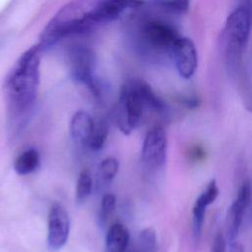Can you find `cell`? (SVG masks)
<instances>
[{
	"instance_id": "obj_1",
	"label": "cell",
	"mask_w": 252,
	"mask_h": 252,
	"mask_svg": "<svg viewBox=\"0 0 252 252\" xmlns=\"http://www.w3.org/2000/svg\"><path fill=\"white\" fill-rule=\"evenodd\" d=\"M40 54L36 46L23 53L11 70L5 94L9 116L16 123H22L30 114L39 86Z\"/></svg>"
},
{
	"instance_id": "obj_2",
	"label": "cell",
	"mask_w": 252,
	"mask_h": 252,
	"mask_svg": "<svg viewBox=\"0 0 252 252\" xmlns=\"http://www.w3.org/2000/svg\"><path fill=\"white\" fill-rule=\"evenodd\" d=\"M252 30V0H240L224 28L225 63L241 97L252 95V82L243 67V52Z\"/></svg>"
},
{
	"instance_id": "obj_3",
	"label": "cell",
	"mask_w": 252,
	"mask_h": 252,
	"mask_svg": "<svg viewBox=\"0 0 252 252\" xmlns=\"http://www.w3.org/2000/svg\"><path fill=\"white\" fill-rule=\"evenodd\" d=\"M165 109L164 102L148 84L134 81L122 90L115 114L116 124L122 133L129 135L139 126L146 111L161 114Z\"/></svg>"
},
{
	"instance_id": "obj_4",
	"label": "cell",
	"mask_w": 252,
	"mask_h": 252,
	"mask_svg": "<svg viewBox=\"0 0 252 252\" xmlns=\"http://www.w3.org/2000/svg\"><path fill=\"white\" fill-rule=\"evenodd\" d=\"M140 37L143 46L148 51L170 57L173 46L180 35L171 25L160 20H149L142 25Z\"/></svg>"
},
{
	"instance_id": "obj_5",
	"label": "cell",
	"mask_w": 252,
	"mask_h": 252,
	"mask_svg": "<svg viewBox=\"0 0 252 252\" xmlns=\"http://www.w3.org/2000/svg\"><path fill=\"white\" fill-rule=\"evenodd\" d=\"M167 138L162 127L157 125L146 135L142 147V161L150 170L161 168L166 160Z\"/></svg>"
},
{
	"instance_id": "obj_6",
	"label": "cell",
	"mask_w": 252,
	"mask_h": 252,
	"mask_svg": "<svg viewBox=\"0 0 252 252\" xmlns=\"http://www.w3.org/2000/svg\"><path fill=\"white\" fill-rule=\"evenodd\" d=\"M70 218L65 208L54 203L48 213L47 241L51 250L61 249L67 242L70 233Z\"/></svg>"
},
{
	"instance_id": "obj_7",
	"label": "cell",
	"mask_w": 252,
	"mask_h": 252,
	"mask_svg": "<svg viewBox=\"0 0 252 252\" xmlns=\"http://www.w3.org/2000/svg\"><path fill=\"white\" fill-rule=\"evenodd\" d=\"M252 200V191L249 181L240 185L237 195L230 205L226 216V238L229 242L235 241L238 236L244 214Z\"/></svg>"
},
{
	"instance_id": "obj_8",
	"label": "cell",
	"mask_w": 252,
	"mask_h": 252,
	"mask_svg": "<svg viewBox=\"0 0 252 252\" xmlns=\"http://www.w3.org/2000/svg\"><path fill=\"white\" fill-rule=\"evenodd\" d=\"M170 58L181 77L189 79L194 75L198 64V56L195 44L190 38L180 36L173 46Z\"/></svg>"
},
{
	"instance_id": "obj_9",
	"label": "cell",
	"mask_w": 252,
	"mask_h": 252,
	"mask_svg": "<svg viewBox=\"0 0 252 252\" xmlns=\"http://www.w3.org/2000/svg\"><path fill=\"white\" fill-rule=\"evenodd\" d=\"M220 194L217 181L212 179L205 190L196 199L192 209V220H193V234L195 239H198L202 233L205 215L208 206L213 204Z\"/></svg>"
},
{
	"instance_id": "obj_10",
	"label": "cell",
	"mask_w": 252,
	"mask_h": 252,
	"mask_svg": "<svg viewBox=\"0 0 252 252\" xmlns=\"http://www.w3.org/2000/svg\"><path fill=\"white\" fill-rule=\"evenodd\" d=\"M94 124V121L87 112L82 110L76 112L70 122V133L75 143L80 146H88Z\"/></svg>"
},
{
	"instance_id": "obj_11",
	"label": "cell",
	"mask_w": 252,
	"mask_h": 252,
	"mask_svg": "<svg viewBox=\"0 0 252 252\" xmlns=\"http://www.w3.org/2000/svg\"><path fill=\"white\" fill-rule=\"evenodd\" d=\"M129 243V231L127 227L119 222L113 223L107 230L105 236V247L107 252H126Z\"/></svg>"
},
{
	"instance_id": "obj_12",
	"label": "cell",
	"mask_w": 252,
	"mask_h": 252,
	"mask_svg": "<svg viewBox=\"0 0 252 252\" xmlns=\"http://www.w3.org/2000/svg\"><path fill=\"white\" fill-rule=\"evenodd\" d=\"M39 154L34 149L23 152L14 162V169L20 175H27L34 172L39 166Z\"/></svg>"
},
{
	"instance_id": "obj_13",
	"label": "cell",
	"mask_w": 252,
	"mask_h": 252,
	"mask_svg": "<svg viewBox=\"0 0 252 252\" xmlns=\"http://www.w3.org/2000/svg\"><path fill=\"white\" fill-rule=\"evenodd\" d=\"M93 189V178L88 169L80 172L76 186V201L78 204L84 203L91 195Z\"/></svg>"
},
{
	"instance_id": "obj_14",
	"label": "cell",
	"mask_w": 252,
	"mask_h": 252,
	"mask_svg": "<svg viewBox=\"0 0 252 252\" xmlns=\"http://www.w3.org/2000/svg\"><path fill=\"white\" fill-rule=\"evenodd\" d=\"M119 168V162L115 158H104L99 166L97 171V177L102 184H109L114 177L116 176Z\"/></svg>"
},
{
	"instance_id": "obj_15",
	"label": "cell",
	"mask_w": 252,
	"mask_h": 252,
	"mask_svg": "<svg viewBox=\"0 0 252 252\" xmlns=\"http://www.w3.org/2000/svg\"><path fill=\"white\" fill-rule=\"evenodd\" d=\"M107 135H108L107 123L104 120H99L97 122H94L93 133L91 135L88 146L93 151L100 150L106 141Z\"/></svg>"
},
{
	"instance_id": "obj_16",
	"label": "cell",
	"mask_w": 252,
	"mask_h": 252,
	"mask_svg": "<svg viewBox=\"0 0 252 252\" xmlns=\"http://www.w3.org/2000/svg\"><path fill=\"white\" fill-rule=\"evenodd\" d=\"M157 236L153 228L148 227L141 231L139 235V243L141 252H153L156 247Z\"/></svg>"
},
{
	"instance_id": "obj_17",
	"label": "cell",
	"mask_w": 252,
	"mask_h": 252,
	"mask_svg": "<svg viewBox=\"0 0 252 252\" xmlns=\"http://www.w3.org/2000/svg\"><path fill=\"white\" fill-rule=\"evenodd\" d=\"M116 206V197L113 194H104L101 199L100 216L103 220H106L108 216L112 214Z\"/></svg>"
},
{
	"instance_id": "obj_18",
	"label": "cell",
	"mask_w": 252,
	"mask_h": 252,
	"mask_svg": "<svg viewBox=\"0 0 252 252\" xmlns=\"http://www.w3.org/2000/svg\"><path fill=\"white\" fill-rule=\"evenodd\" d=\"M186 154L188 156V158L194 162L202 161L206 158V151L200 145H193L188 149Z\"/></svg>"
},
{
	"instance_id": "obj_19",
	"label": "cell",
	"mask_w": 252,
	"mask_h": 252,
	"mask_svg": "<svg viewBox=\"0 0 252 252\" xmlns=\"http://www.w3.org/2000/svg\"><path fill=\"white\" fill-rule=\"evenodd\" d=\"M211 252H226V238L221 232H218L216 234Z\"/></svg>"
},
{
	"instance_id": "obj_20",
	"label": "cell",
	"mask_w": 252,
	"mask_h": 252,
	"mask_svg": "<svg viewBox=\"0 0 252 252\" xmlns=\"http://www.w3.org/2000/svg\"><path fill=\"white\" fill-rule=\"evenodd\" d=\"M227 252H244V247L242 246V244L236 241H232V242H229V247Z\"/></svg>"
},
{
	"instance_id": "obj_21",
	"label": "cell",
	"mask_w": 252,
	"mask_h": 252,
	"mask_svg": "<svg viewBox=\"0 0 252 252\" xmlns=\"http://www.w3.org/2000/svg\"><path fill=\"white\" fill-rule=\"evenodd\" d=\"M126 252H131V251H126Z\"/></svg>"
}]
</instances>
